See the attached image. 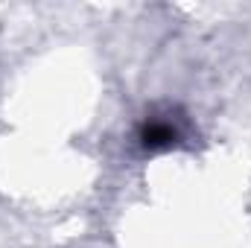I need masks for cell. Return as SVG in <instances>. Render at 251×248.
I'll list each match as a JSON object with an SVG mask.
<instances>
[{"mask_svg":"<svg viewBox=\"0 0 251 248\" xmlns=\"http://www.w3.org/2000/svg\"><path fill=\"white\" fill-rule=\"evenodd\" d=\"M140 140H143L146 149H167V146H173L178 140V131L167 120H149L140 128Z\"/></svg>","mask_w":251,"mask_h":248,"instance_id":"6da1fadb","label":"cell"}]
</instances>
